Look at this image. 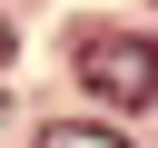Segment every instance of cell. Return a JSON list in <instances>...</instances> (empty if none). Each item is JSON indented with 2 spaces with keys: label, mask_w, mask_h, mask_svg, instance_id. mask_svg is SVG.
<instances>
[{
  "label": "cell",
  "mask_w": 158,
  "mask_h": 148,
  "mask_svg": "<svg viewBox=\"0 0 158 148\" xmlns=\"http://www.w3.org/2000/svg\"><path fill=\"white\" fill-rule=\"evenodd\" d=\"M79 79H89V99H109V109H148L158 99V49L138 39V30H79Z\"/></svg>",
  "instance_id": "obj_1"
},
{
  "label": "cell",
  "mask_w": 158,
  "mask_h": 148,
  "mask_svg": "<svg viewBox=\"0 0 158 148\" xmlns=\"http://www.w3.org/2000/svg\"><path fill=\"white\" fill-rule=\"evenodd\" d=\"M40 148H128V138H118V128H89V118H49Z\"/></svg>",
  "instance_id": "obj_2"
},
{
  "label": "cell",
  "mask_w": 158,
  "mask_h": 148,
  "mask_svg": "<svg viewBox=\"0 0 158 148\" xmlns=\"http://www.w3.org/2000/svg\"><path fill=\"white\" fill-rule=\"evenodd\" d=\"M0 69H10V30H0Z\"/></svg>",
  "instance_id": "obj_3"
},
{
  "label": "cell",
  "mask_w": 158,
  "mask_h": 148,
  "mask_svg": "<svg viewBox=\"0 0 158 148\" xmlns=\"http://www.w3.org/2000/svg\"><path fill=\"white\" fill-rule=\"evenodd\" d=\"M0 109H10V79H0Z\"/></svg>",
  "instance_id": "obj_4"
}]
</instances>
